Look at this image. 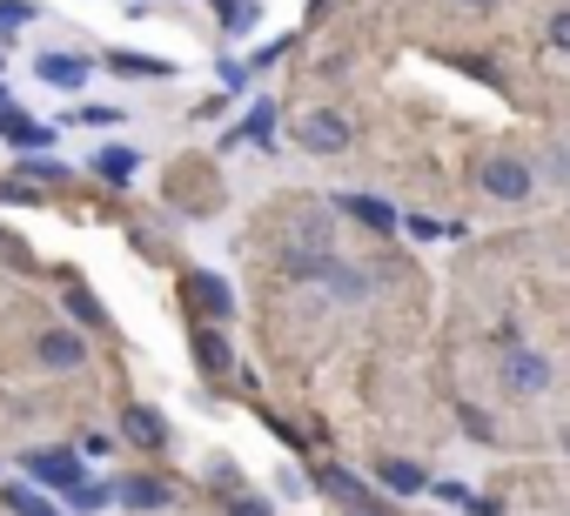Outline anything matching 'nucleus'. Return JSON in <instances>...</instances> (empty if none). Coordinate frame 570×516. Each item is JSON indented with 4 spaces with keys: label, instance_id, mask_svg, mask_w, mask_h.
Returning <instances> with one entry per match:
<instances>
[{
    "label": "nucleus",
    "instance_id": "f257e3e1",
    "mask_svg": "<svg viewBox=\"0 0 570 516\" xmlns=\"http://www.w3.org/2000/svg\"><path fill=\"white\" fill-rule=\"evenodd\" d=\"M503 389L510 396H543L550 389V363L537 349H503Z\"/></svg>",
    "mask_w": 570,
    "mask_h": 516
},
{
    "label": "nucleus",
    "instance_id": "f03ea898",
    "mask_svg": "<svg viewBox=\"0 0 570 516\" xmlns=\"http://www.w3.org/2000/svg\"><path fill=\"white\" fill-rule=\"evenodd\" d=\"M483 188H490L497 201H523V195L537 188V175H530L517 155H490V161H483Z\"/></svg>",
    "mask_w": 570,
    "mask_h": 516
},
{
    "label": "nucleus",
    "instance_id": "7ed1b4c3",
    "mask_svg": "<svg viewBox=\"0 0 570 516\" xmlns=\"http://www.w3.org/2000/svg\"><path fill=\"white\" fill-rule=\"evenodd\" d=\"M296 141H303L309 155H343V148H350V121H343V115H303V121H296Z\"/></svg>",
    "mask_w": 570,
    "mask_h": 516
},
{
    "label": "nucleus",
    "instance_id": "20e7f679",
    "mask_svg": "<svg viewBox=\"0 0 570 516\" xmlns=\"http://www.w3.org/2000/svg\"><path fill=\"white\" fill-rule=\"evenodd\" d=\"M35 356H41V369H81V363H88V343H81L75 329H55V336H41Z\"/></svg>",
    "mask_w": 570,
    "mask_h": 516
},
{
    "label": "nucleus",
    "instance_id": "39448f33",
    "mask_svg": "<svg viewBox=\"0 0 570 516\" xmlns=\"http://www.w3.org/2000/svg\"><path fill=\"white\" fill-rule=\"evenodd\" d=\"M28 476H41V483H55V489H75V483H81V463H75L68 449H35V456H28Z\"/></svg>",
    "mask_w": 570,
    "mask_h": 516
},
{
    "label": "nucleus",
    "instance_id": "423d86ee",
    "mask_svg": "<svg viewBox=\"0 0 570 516\" xmlns=\"http://www.w3.org/2000/svg\"><path fill=\"white\" fill-rule=\"evenodd\" d=\"M35 75H41L48 88H81V81H88V61H75V54H41Z\"/></svg>",
    "mask_w": 570,
    "mask_h": 516
},
{
    "label": "nucleus",
    "instance_id": "0eeeda50",
    "mask_svg": "<svg viewBox=\"0 0 570 516\" xmlns=\"http://www.w3.org/2000/svg\"><path fill=\"white\" fill-rule=\"evenodd\" d=\"M121 429H128L141 449H161V436H168V429H161V416H155V409H141V403H128V409H121Z\"/></svg>",
    "mask_w": 570,
    "mask_h": 516
},
{
    "label": "nucleus",
    "instance_id": "6e6552de",
    "mask_svg": "<svg viewBox=\"0 0 570 516\" xmlns=\"http://www.w3.org/2000/svg\"><path fill=\"white\" fill-rule=\"evenodd\" d=\"M121 503H128V509H168L175 496H168V483H155V476H128V483H121Z\"/></svg>",
    "mask_w": 570,
    "mask_h": 516
},
{
    "label": "nucleus",
    "instance_id": "1a4fd4ad",
    "mask_svg": "<svg viewBox=\"0 0 570 516\" xmlns=\"http://www.w3.org/2000/svg\"><path fill=\"white\" fill-rule=\"evenodd\" d=\"M188 296H195V302H202V309H208V316H215V322H222V316H228V309H235V302H228V289H222V282H215V276H188Z\"/></svg>",
    "mask_w": 570,
    "mask_h": 516
},
{
    "label": "nucleus",
    "instance_id": "9d476101",
    "mask_svg": "<svg viewBox=\"0 0 570 516\" xmlns=\"http://www.w3.org/2000/svg\"><path fill=\"white\" fill-rule=\"evenodd\" d=\"M343 208H350V215H356V221H370V228H376V235H383V228H396V208H390V201H370V195H350V201H343Z\"/></svg>",
    "mask_w": 570,
    "mask_h": 516
},
{
    "label": "nucleus",
    "instance_id": "9b49d317",
    "mask_svg": "<svg viewBox=\"0 0 570 516\" xmlns=\"http://www.w3.org/2000/svg\"><path fill=\"white\" fill-rule=\"evenodd\" d=\"M376 476H383L390 489H403V496H410V489H423V469H416V463H396V456H383V463H376Z\"/></svg>",
    "mask_w": 570,
    "mask_h": 516
},
{
    "label": "nucleus",
    "instance_id": "f8f14e48",
    "mask_svg": "<svg viewBox=\"0 0 570 516\" xmlns=\"http://www.w3.org/2000/svg\"><path fill=\"white\" fill-rule=\"evenodd\" d=\"M323 489H336L343 503H356V509H370V496H363V483H356L350 469H323Z\"/></svg>",
    "mask_w": 570,
    "mask_h": 516
},
{
    "label": "nucleus",
    "instance_id": "ddd939ff",
    "mask_svg": "<svg viewBox=\"0 0 570 516\" xmlns=\"http://www.w3.org/2000/svg\"><path fill=\"white\" fill-rule=\"evenodd\" d=\"M195 356H202V369H208V376H222V369H228V343H222L215 329H208V336L195 343Z\"/></svg>",
    "mask_w": 570,
    "mask_h": 516
},
{
    "label": "nucleus",
    "instance_id": "4468645a",
    "mask_svg": "<svg viewBox=\"0 0 570 516\" xmlns=\"http://www.w3.org/2000/svg\"><path fill=\"white\" fill-rule=\"evenodd\" d=\"M28 21H35V8H28V0H0V34H8V41H14Z\"/></svg>",
    "mask_w": 570,
    "mask_h": 516
},
{
    "label": "nucleus",
    "instance_id": "2eb2a0df",
    "mask_svg": "<svg viewBox=\"0 0 570 516\" xmlns=\"http://www.w3.org/2000/svg\"><path fill=\"white\" fill-rule=\"evenodd\" d=\"M95 168H101L108 181H128V175H135V155H128V148H108V155H101Z\"/></svg>",
    "mask_w": 570,
    "mask_h": 516
},
{
    "label": "nucleus",
    "instance_id": "dca6fc26",
    "mask_svg": "<svg viewBox=\"0 0 570 516\" xmlns=\"http://www.w3.org/2000/svg\"><path fill=\"white\" fill-rule=\"evenodd\" d=\"M121 75H168V61H148V54H115Z\"/></svg>",
    "mask_w": 570,
    "mask_h": 516
},
{
    "label": "nucleus",
    "instance_id": "f3484780",
    "mask_svg": "<svg viewBox=\"0 0 570 516\" xmlns=\"http://www.w3.org/2000/svg\"><path fill=\"white\" fill-rule=\"evenodd\" d=\"M268 128H275V108H255V115H248V128H242V135H248V141H268Z\"/></svg>",
    "mask_w": 570,
    "mask_h": 516
},
{
    "label": "nucleus",
    "instance_id": "a211bd4d",
    "mask_svg": "<svg viewBox=\"0 0 570 516\" xmlns=\"http://www.w3.org/2000/svg\"><path fill=\"white\" fill-rule=\"evenodd\" d=\"M108 503V489H95V483H75V509H101Z\"/></svg>",
    "mask_w": 570,
    "mask_h": 516
},
{
    "label": "nucleus",
    "instance_id": "6ab92c4d",
    "mask_svg": "<svg viewBox=\"0 0 570 516\" xmlns=\"http://www.w3.org/2000/svg\"><path fill=\"white\" fill-rule=\"evenodd\" d=\"M228 516H275V509H268V503H255V496H235V503H228Z\"/></svg>",
    "mask_w": 570,
    "mask_h": 516
},
{
    "label": "nucleus",
    "instance_id": "aec40b11",
    "mask_svg": "<svg viewBox=\"0 0 570 516\" xmlns=\"http://www.w3.org/2000/svg\"><path fill=\"white\" fill-rule=\"evenodd\" d=\"M550 41H557V48L570 54V14H557V21H550Z\"/></svg>",
    "mask_w": 570,
    "mask_h": 516
},
{
    "label": "nucleus",
    "instance_id": "412c9836",
    "mask_svg": "<svg viewBox=\"0 0 570 516\" xmlns=\"http://www.w3.org/2000/svg\"><path fill=\"white\" fill-rule=\"evenodd\" d=\"M470 8H490V0H470Z\"/></svg>",
    "mask_w": 570,
    "mask_h": 516
},
{
    "label": "nucleus",
    "instance_id": "4be33fe9",
    "mask_svg": "<svg viewBox=\"0 0 570 516\" xmlns=\"http://www.w3.org/2000/svg\"><path fill=\"white\" fill-rule=\"evenodd\" d=\"M563 449H570V429H563Z\"/></svg>",
    "mask_w": 570,
    "mask_h": 516
}]
</instances>
